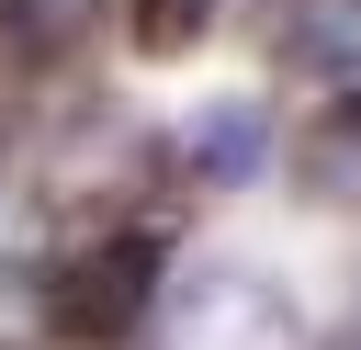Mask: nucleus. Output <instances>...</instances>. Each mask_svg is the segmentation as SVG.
Instances as JSON below:
<instances>
[{
	"label": "nucleus",
	"instance_id": "obj_6",
	"mask_svg": "<svg viewBox=\"0 0 361 350\" xmlns=\"http://www.w3.org/2000/svg\"><path fill=\"white\" fill-rule=\"evenodd\" d=\"M45 226H56V203L23 192V181H0V271H34V260H45V248H34Z\"/></svg>",
	"mask_w": 361,
	"mask_h": 350
},
{
	"label": "nucleus",
	"instance_id": "obj_5",
	"mask_svg": "<svg viewBox=\"0 0 361 350\" xmlns=\"http://www.w3.org/2000/svg\"><path fill=\"white\" fill-rule=\"evenodd\" d=\"M90 34H102V0H0V45H11V56H34V68L79 56Z\"/></svg>",
	"mask_w": 361,
	"mask_h": 350
},
{
	"label": "nucleus",
	"instance_id": "obj_7",
	"mask_svg": "<svg viewBox=\"0 0 361 350\" xmlns=\"http://www.w3.org/2000/svg\"><path fill=\"white\" fill-rule=\"evenodd\" d=\"M214 11H226V0H135V45H147V56H180V45H203Z\"/></svg>",
	"mask_w": 361,
	"mask_h": 350
},
{
	"label": "nucleus",
	"instance_id": "obj_8",
	"mask_svg": "<svg viewBox=\"0 0 361 350\" xmlns=\"http://www.w3.org/2000/svg\"><path fill=\"white\" fill-rule=\"evenodd\" d=\"M327 350H361V305H350V316H338V327H327Z\"/></svg>",
	"mask_w": 361,
	"mask_h": 350
},
{
	"label": "nucleus",
	"instance_id": "obj_3",
	"mask_svg": "<svg viewBox=\"0 0 361 350\" xmlns=\"http://www.w3.org/2000/svg\"><path fill=\"white\" fill-rule=\"evenodd\" d=\"M259 158H271L259 102H203V113L169 135V158H158V169H180V181H203V192H237V181H259Z\"/></svg>",
	"mask_w": 361,
	"mask_h": 350
},
{
	"label": "nucleus",
	"instance_id": "obj_4",
	"mask_svg": "<svg viewBox=\"0 0 361 350\" xmlns=\"http://www.w3.org/2000/svg\"><path fill=\"white\" fill-rule=\"evenodd\" d=\"M293 192H305L316 215H361V90H338V102L305 113V135H293Z\"/></svg>",
	"mask_w": 361,
	"mask_h": 350
},
{
	"label": "nucleus",
	"instance_id": "obj_2",
	"mask_svg": "<svg viewBox=\"0 0 361 350\" xmlns=\"http://www.w3.org/2000/svg\"><path fill=\"white\" fill-rule=\"evenodd\" d=\"M259 56L305 68V79H350L361 68V0H259Z\"/></svg>",
	"mask_w": 361,
	"mask_h": 350
},
{
	"label": "nucleus",
	"instance_id": "obj_1",
	"mask_svg": "<svg viewBox=\"0 0 361 350\" xmlns=\"http://www.w3.org/2000/svg\"><path fill=\"white\" fill-rule=\"evenodd\" d=\"M158 294H169V248L147 226H102V237H79L45 271V316H56L68 350H135L147 316H158Z\"/></svg>",
	"mask_w": 361,
	"mask_h": 350
},
{
	"label": "nucleus",
	"instance_id": "obj_9",
	"mask_svg": "<svg viewBox=\"0 0 361 350\" xmlns=\"http://www.w3.org/2000/svg\"><path fill=\"white\" fill-rule=\"evenodd\" d=\"M0 350H23V339H0Z\"/></svg>",
	"mask_w": 361,
	"mask_h": 350
}]
</instances>
